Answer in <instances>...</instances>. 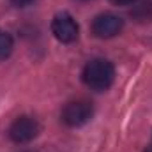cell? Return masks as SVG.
Listing matches in <instances>:
<instances>
[{"mask_svg": "<svg viewBox=\"0 0 152 152\" xmlns=\"http://www.w3.org/2000/svg\"><path fill=\"white\" fill-rule=\"evenodd\" d=\"M115 80V67L110 60L94 58L83 67V81L88 88L103 92L112 87Z\"/></svg>", "mask_w": 152, "mask_h": 152, "instance_id": "1", "label": "cell"}, {"mask_svg": "<svg viewBox=\"0 0 152 152\" xmlns=\"http://www.w3.org/2000/svg\"><path fill=\"white\" fill-rule=\"evenodd\" d=\"M94 115V108L88 101L78 99L71 101L64 106L62 110V122L69 127H80L83 124H87Z\"/></svg>", "mask_w": 152, "mask_h": 152, "instance_id": "2", "label": "cell"}, {"mask_svg": "<svg viewBox=\"0 0 152 152\" xmlns=\"http://www.w3.org/2000/svg\"><path fill=\"white\" fill-rule=\"evenodd\" d=\"M41 131V126L34 117H18L11 127H9V138L14 142V143H28L32 142Z\"/></svg>", "mask_w": 152, "mask_h": 152, "instance_id": "3", "label": "cell"}, {"mask_svg": "<svg viewBox=\"0 0 152 152\" xmlns=\"http://www.w3.org/2000/svg\"><path fill=\"white\" fill-rule=\"evenodd\" d=\"M51 32L53 36L64 44H69L78 39V23L75 21V18L69 12H58L53 21H51Z\"/></svg>", "mask_w": 152, "mask_h": 152, "instance_id": "4", "label": "cell"}, {"mask_svg": "<svg viewBox=\"0 0 152 152\" xmlns=\"http://www.w3.org/2000/svg\"><path fill=\"white\" fill-rule=\"evenodd\" d=\"M122 27H124V20L120 16H117V14H112V12L99 14L92 21V32L99 39L115 37L122 30Z\"/></svg>", "mask_w": 152, "mask_h": 152, "instance_id": "5", "label": "cell"}, {"mask_svg": "<svg viewBox=\"0 0 152 152\" xmlns=\"http://www.w3.org/2000/svg\"><path fill=\"white\" fill-rule=\"evenodd\" d=\"M131 16L140 23L152 21V0H143L138 5H134V9L131 11Z\"/></svg>", "mask_w": 152, "mask_h": 152, "instance_id": "6", "label": "cell"}, {"mask_svg": "<svg viewBox=\"0 0 152 152\" xmlns=\"http://www.w3.org/2000/svg\"><path fill=\"white\" fill-rule=\"evenodd\" d=\"M12 48H14V41L11 34L0 30V60H5L12 53Z\"/></svg>", "mask_w": 152, "mask_h": 152, "instance_id": "7", "label": "cell"}, {"mask_svg": "<svg viewBox=\"0 0 152 152\" xmlns=\"http://www.w3.org/2000/svg\"><path fill=\"white\" fill-rule=\"evenodd\" d=\"M36 0H11V4L12 5H16V7H27V5H30V4H34Z\"/></svg>", "mask_w": 152, "mask_h": 152, "instance_id": "8", "label": "cell"}, {"mask_svg": "<svg viewBox=\"0 0 152 152\" xmlns=\"http://www.w3.org/2000/svg\"><path fill=\"white\" fill-rule=\"evenodd\" d=\"M110 2H113L117 5H129V4H133L134 0H110Z\"/></svg>", "mask_w": 152, "mask_h": 152, "instance_id": "9", "label": "cell"}, {"mask_svg": "<svg viewBox=\"0 0 152 152\" xmlns=\"http://www.w3.org/2000/svg\"><path fill=\"white\" fill-rule=\"evenodd\" d=\"M145 152H152V147H149V149H147V151H145Z\"/></svg>", "mask_w": 152, "mask_h": 152, "instance_id": "10", "label": "cell"}, {"mask_svg": "<svg viewBox=\"0 0 152 152\" xmlns=\"http://www.w3.org/2000/svg\"><path fill=\"white\" fill-rule=\"evenodd\" d=\"M78 2H88V0H78Z\"/></svg>", "mask_w": 152, "mask_h": 152, "instance_id": "11", "label": "cell"}]
</instances>
